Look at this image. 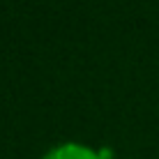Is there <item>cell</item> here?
Segmentation results:
<instances>
[{
  "label": "cell",
  "mask_w": 159,
  "mask_h": 159,
  "mask_svg": "<svg viewBox=\"0 0 159 159\" xmlns=\"http://www.w3.org/2000/svg\"><path fill=\"white\" fill-rule=\"evenodd\" d=\"M42 159H102L99 150L83 143H76V141H65L58 143L53 148H48L42 155Z\"/></svg>",
  "instance_id": "6da1fadb"
}]
</instances>
